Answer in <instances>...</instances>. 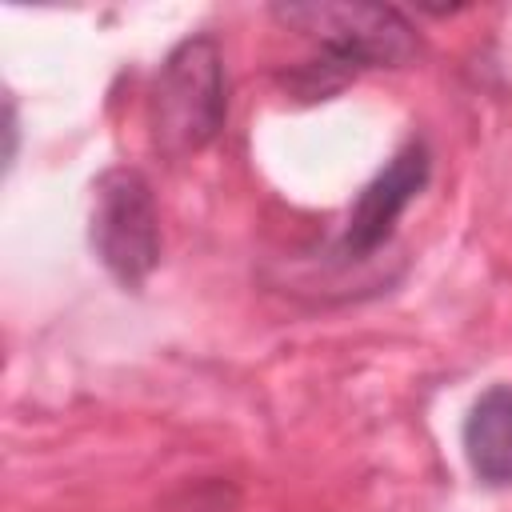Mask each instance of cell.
I'll use <instances>...</instances> for the list:
<instances>
[{"mask_svg":"<svg viewBox=\"0 0 512 512\" xmlns=\"http://www.w3.org/2000/svg\"><path fill=\"white\" fill-rule=\"evenodd\" d=\"M460 440L468 468L484 488L512 484V384H492L480 392L464 416Z\"/></svg>","mask_w":512,"mask_h":512,"instance_id":"5b68a950","label":"cell"},{"mask_svg":"<svg viewBox=\"0 0 512 512\" xmlns=\"http://www.w3.org/2000/svg\"><path fill=\"white\" fill-rule=\"evenodd\" d=\"M88 240L116 284L140 288L160 260V216L152 184L136 168H108L92 184Z\"/></svg>","mask_w":512,"mask_h":512,"instance_id":"3957f363","label":"cell"},{"mask_svg":"<svg viewBox=\"0 0 512 512\" xmlns=\"http://www.w3.org/2000/svg\"><path fill=\"white\" fill-rule=\"evenodd\" d=\"M428 176H432V156H428V148H424L420 140L404 144V148L364 184V192L356 196V204H352V212H348V224H344V232H340V256L360 260V256L376 252V248L392 236V228H396V220L404 216V208L424 192Z\"/></svg>","mask_w":512,"mask_h":512,"instance_id":"277c9868","label":"cell"},{"mask_svg":"<svg viewBox=\"0 0 512 512\" xmlns=\"http://www.w3.org/2000/svg\"><path fill=\"white\" fill-rule=\"evenodd\" d=\"M228 96H224V56L212 36L180 40L152 84V136L160 152L188 156L216 140L224 128Z\"/></svg>","mask_w":512,"mask_h":512,"instance_id":"7a4b0ae2","label":"cell"},{"mask_svg":"<svg viewBox=\"0 0 512 512\" xmlns=\"http://www.w3.org/2000/svg\"><path fill=\"white\" fill-rule=\"evenodd\" d=\"M272 16L320 48L296 72L308 100L336 92L360 68H396L416 52V28L388 4H276Z\"/></svg>","mask_w":512,"mask_h":512,"instance_id":"6da1fadb","label":"cell"}]
</instances>
